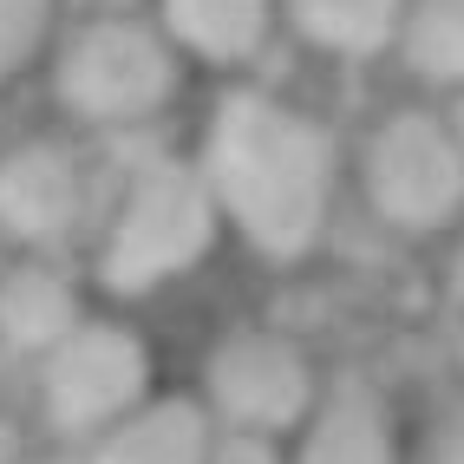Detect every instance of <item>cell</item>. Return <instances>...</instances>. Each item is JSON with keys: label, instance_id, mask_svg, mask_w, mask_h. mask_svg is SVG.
I'll list each match as a JSON object with an SVG mask.
<instances>
[{"label": "cell", "instance_id": "5", "mask_svg": "<svg viewBox=\"0 0 464 464\" xmlns=\"http://www.w3.org/2000/svg\"><path fill=\"white\" fill-rule=\"evenodd\" d=\"M360 203L380 229L406 242H439L464 216V144L451 138L445 111L399 105L366 131L360 158Z\"/></svg>", "mask_w": 464, "mask_h": 464}, {"label": "cell", "instance_id": "13", "mask_svg": "<svg viewBox=\"0 0 464 464\" xmlns=\"http://www.w3.org/2000/svg\"><path fill=\"white\" fill-rule=\"evenodd\" d=\"M399 53H406V66L419 79L464 92V0H412Z\"/></svg>", "mask_w": 464, "mask_h": 464}, {"label": "cell", "instance_id": "16", "mask_svg": "<svg viewBox=\"0 0 464 464\" xmlns=\"http://www.w3.org/2000/svg\"><path fill=\"white\" fill-rule=\"evenodd\" d=\"M209 464H295V458H288V439H268V431H229V425H216Z\"/></svg>", "mask_w": 464, "mask_h": 464}, {"label": "cell", "instance_id": "1", "mask_svg": "<svg viewBox=\"0 0 464 464\" xmlns=\"http://www.w3.org/2000/svg\"><path fill=\"white\" fill-rule=\"evenodd\" d=\"M197 170L223 209V229L242 249L275 268H295L334 229L347 150L314 111L275 99V92L236 85L203 125Z\"/></svg>", "mask_w": 464, "mask_h": 464}, {"label": "cell", "instance_id": "8", "mask_svg": "<svg viewBox=\"0 0 464 464\" xmlns=\"http://www.w3.org/2000/svg\"><path fill=\"white\" fill-rule=\"evenodd\" d=\"M288 458L295 464H412V439L380 380L327 373L321 406L288 439Z\"/></svg>", "mask_w": 464, "mask_h": 464}, {"label": "cell", "instance_id": "19", "mask_svg": "<svg viewBox=\"0 0 464 464\" xmlns=\"http://www.w3.org/2000/svg\"><path fill=\"white\" fill-rule=\"evenodd\" d=\"M92 7H99V14H131L138 0H92Z\"/></svg>", "mask_w": 464, "mask_h": 464}, {"label": "cell", "instance_id": "10", "mask_svg": "<svg viewBox=\"0 0 464 464\" xmlns=\"http://www.w3.org/2000/svg\"><path fill=\"white\" fill-rule=\"evenodd\" d=\"M216 419L197 399V386H158L138 412H125L111 431H99L79 464H209Z\"/></svg>", "mask_w": 464, "mask_h": 464}, {"label": "cell", "instance_id": "2", "mask_svg": "<svg viewBox=\"0 0 464 464\" xmlns=\"http://www.w3.org/2000/svg\"><path fill=\"white\" fill-rule=\"evenodd\" d=\"M223 209H216L197 158H138L92 229V282L111 301L164 295L216 256L223 242Z\"/></svg>", "mask_w": 464, "mask_h": 464}, {"label": "cell", "instance_id": "4", "mask_svg": "<svg viewBox=\"0 0 464 464\" xmlns=\"http://www.w3.org/2000/svg\"><path fill=\"white\" fill-rule=\"evenodd\" d=\"M158 392V347L125 314H85L34 366V412L59 445H92Z\"/></svg>", "mask_w": 464, "mask_h": 464}, {"label": "cell", "instance_id": "3", "mask_svg": "<svg viewBox=\"0 0 464 464\" xmlns=\"http://www.w3.org/2000/svg\"><path fill=\"white\" fill-rule=\"evenodd\" d=\"M183 53L144 14H92L53 46V99L85 131L131 138L177 105Z\"/></svg>", "mask_w": 464, "mask_h": 464}, {"label": "cell", "instance_id": "11", "mask_svg": "<svg viewBox=\"0 0 464 464\" xmlns=\"http://www.w3.org/2000/svg\"><path fill=\"white\" fill-rule=\"evenodd\" d=\"M158 26L183 59L249 66L275 34V0H158Z\"/></svg>", "mask_w": 464, "mask_h": 464}, {"label": "cell", "instance_id": "12", "mask_svg": "<svg viewBox=\"0 0 464 464\" xmlns=\"http://www.w3.org/2000/svg\"><path fill=\"white\" fill-rule=\"evenodd\" d=\"M282 7L307 46H321L334 59H373L399 46L412 0H282Z\"/></svg>", "mask_w": 464, "mask_h": 464}, {"label": "cell", "instance_id": "20", "mask_svg": "<svg viewBox=\"0 0 464 464\" xmlns=\"http://www.w3.org/2000/svg\"><path fill=\"white\" fill-rule=\"evenodd\" d=\"M7 373H14V360H7V347H0V386H7Z\"/></svg>", "mask_w": 464, "mask_h": 464}, {"label": "cell", "instance_id": "17", "mask_svg": "<svg viewBox=\"0 0 464 464\" xmlns=\"http://www.w3.org/2000/svg\"><path fill=\"white\" fill-rule=\"evenodd\" d=\"M439 282H445V301L464 314V216H458V229L445 236V268H439Z\"/></svg>", "mask_w": 464, "mask_h": 464}, {"label": "cell", "instance_id": "15", "mask_svg": "<svg viewBox=\"0 0 464 464\" xmlns=\"http://www.w3.org/2000/svg\"><path fill=\"white\" fill-rule=\"evenodd\" d=\"M412 464H464V392H451L412 439Z\"/></svg>", "mask_w": 464, "mask_h": 464}, {"label": "cell", "instance_id": "6", "mask_svg": "<svg viewBox=\"0 0 464 464\" xmlns=\"http://www.w3.org/2000/svg\"><path fill=\"white\" fill-rule=\"evenodd\" d=\"M321 392H327V366L314 360V347L282 327H262V321L216 334L197 366V399L229 431L295 439L307 412L321 406Z\"/></svg>", "mask_w": 464, "mask_h": 464}, {"label": "cell", "instance_id": "18", "mask_svg": "<svg viewBox=\"0 0 464 464\" xmlns=\"http://www.w3.org/2000/svg\"><path fill=\"white\" fill-rule=\"evenodd\" d=\"M445 125H451V138L464 144V92H451V105H445Z\"/></svg>", "mask_w": 464, "mask_h": 464}, {"label": "cell", "instance_id": "9", "mask_svg": "<svg viewBox=\"0 0 464 464\" xmlns=\"http://www.w3.org/2000/svg\"><path fill=\"white\" fill-rule=\"evenodd\" d=\"M92 314L85 282L66 256H7L0 262V347L14 366H40L59 340Z\"/></svg>", "mask_w": 464, "mask_h": 464}, {"label": "cell", "instance_id": "14", "mask_svg": "<svg viewBox=\"0 0 464 464\" xmlns=\"http://www.w3.org/2000/svg\"><path fill=\"white\" fill-rule=\"evenodd\" d=\"M59 0H0V85L53 53Z\"/></svg>", "mask_w": 464, "mask_h": 464}, {"label": "cell", "instance_id": "7", "mask_svg": "<svg viewBox=\"0 0 464 464\" xmlns=\"http://www.w3.org/2000/svg\"><path fill=\"white\" fill-rule=\"evenodd\" d=\"M92 216H99V190L72 138L34 131L0 144V249L66 256L79 236H92Z\"/></svg>", "mask_w": 464, "mask_h": 464}]
</instances>
